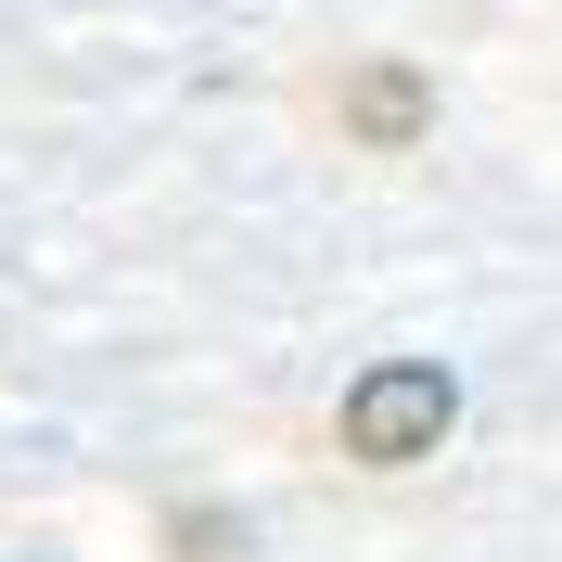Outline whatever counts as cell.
Here are the masks:
<instances>
[{"label":"cell","mask_w":562,"mask_h":562,"mask_svg":"<svg viewBox=\"0 0 562 562\" xmlns=\"http://www.w3.org/2000/svg\"><path fill=\"white\" fill-rule=\"evenodd\" d=\"M333 435H346L358 473H409V460H435L460 435V384L435 358H371L346 384V409H333Z\"/></svg>","instance_id":"cell-1"},{"label":"cell","mask_w":562,"mask_h":562,"mask_svg":"<svg viewBox=\"0 0 562 562\" xmlns=\"http://www.w3.org/2000/svg\"><path fill=\"white\" fill-rule=\"evenodd\" d=\"M333 115H346L358 154H422V140H435V77L396 65V52H371V65L333 90Z\"/></svg>","instance_id":"cell-2"},{"label":"cell","mask_w":562,"mask_h":562,"mask_svg":"<svg viewBox=\"0 0 562 562\" xmlns=\"http://www.w3.org/2000/svg\"><path fill=\"white\" fill-rule=\"evenodd\" d=\"M167 550H179V562H217V550H244V512L192 498V512H167Z\"/></svg>","instance_id":"cell-3"}]
</instances>
